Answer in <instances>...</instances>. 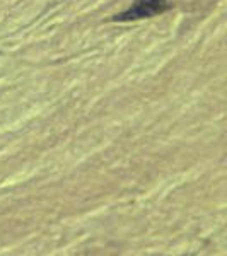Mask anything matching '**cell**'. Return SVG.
<instances>
[{"instance_id":"6da1fadb","label":"cell","mask_w":227,"mask_h":256,"mask_svg":"<svg viewBox=\"0 0 227 256\" xmlns=\"http://www.w3.org/2000/svg\"><path fill=\"white\" fill-rule=\"evenodd\" d=\"M171 7L172 4H169L168 0H135L128 9L113 16L111 20H114V22H132V20L148 19L154 18V16L164 14Z\"/></svg>"}]
</instances>
